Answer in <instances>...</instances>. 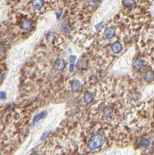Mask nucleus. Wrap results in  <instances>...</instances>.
Listing matches in <instances>:
<instances>
[{
    "mask_svg": "<svg viewBox=\"0 0 154 155\" xmlns=\"http://www.w3.org/2000/svg\"><path fill=\"white\" fill-rule=\"evenodd\" d=\"M115 33V30L114 27H108L106 28L105 30V37L108 39H111L114 37Z\"/></svg>",
    "mask_w": 154,
    "mask_h": 155,
    "instance_id": "nucleus-6",
    "label": "nucleus"
},
{
    "mask_svg": "<svg viewBox=\"0 0 154 155\" xmlns=\"http://www.w3.org/2000/svg\"><path fill=\"white\" fill-rule=\"evenodd\" d=\"M144 78L146 81L147 82H151L154 78V72L153 71H149L147 72H146L145 75H144Z\"/></svg>",
    "mask_w": 154,
    "mask_h": 155,
    "instance_id": "nucleus-12",
    "label": "nucleus"
},
{
    "mask_svg": "<svg viewBox=\"0 0 154 155\" xmlns=\"http://www.w3.org/2000/svg\"><path fill=\"white\" fill-rule=\"evenodd\" d=\"M75 60H76V56L75 55H71L70 57V63H74V62L75 61Z\"/></svg>",
    "mask_w": 154,
    "mask_h": 155,
    "instance_id": "nucleus-17",
    "label": "nucleus"
},
{
    "mask_svg": "<svg viewBox=\"0 0 154 155\" xmlns=\"http://www.w3.org/2000/svg\"><path fill=\"white\" fill-rule=\"evenodd\" d=\"M111 49H112V51L114 54H119L122 50V46L121 43L119 42V41H115L112 44Z\"/></svg>",
    "mask_w": 154,
    "mask_h": 155,
    "instance_id": "nucleus-4",
    "label": "nucleus"
},
{
    "mask_svg": "<svg viewBox=\"0 0 154 155\" xmlns=\"http://www.w3.org/2000/svg\"><path fill=\"white\" fill-rule=\"evenodd\" d=\"M60 15H61V13H58L57 14V19H59L60 16Z\"/></svg>",
    "mask_w": 154,
    "mask_h": 155,
    "instance_id": "nucleus-21",
    "label": "nucleus"
},
{
    "mask_svg": "<svg viewBox=\"0 0 154 155\" xmlns=\"http://www.w3.org/2000/svg\"><path fill=\"white\" fill-rule=\"evenodd\" d=\"M102 24V23H100V24H98L97 25V27H95V28H96V29H98V27H99V26H101V25Z\"/></svg>",
    "mask_w": 154,
    "mask_h": 155,
    "instance_id": "nucleus-22",
    "label": "nucleus"
},
{
    "mask_svg": "<svg viewBox=\"0 0 154 155\" xmlns=\"http://www.w3.org/2000/svg\"><path fill=\"white\" fill-rule=\"evenodd\" d=\"M2 80H3V75H2V74L0 72V83L2 82Z\"/></svg>",
    "mask_w": 154,
    "mask_h": 155,
    "instance_id": "nucleus-19",
    "label": "nucleus"
},
{
    "mask_svg": "<svg viewBox=\"0 0 154 155\" xmlns=\"http://www.w3.org/2000/svg\"><path fill=\"white\" fill-rule=\"evenodd\" d=\"M32 26V21L30 20H26L21 23V28L23 30H27L31 27Z\"/></svg>",
    "mask_w": 154,
    "mask_h": 155,
    "instance_id": "nucleus-10",
    "label": "nucleus"
},
{
    "mask_svg": "<svg viewBox=\"0 0 154 155\" xmlns=\"http://www.w3.org/2000/svg\"><path fill=\"white\" fill-rule=\"evenodd\" d=\"M81 88V82L78 80H74L71 82V89H72L73 92H76Z\"/></svg>",
    "mask_w": 154,
    "mask_h": 155,
    "instance_id": "nucleus-8",
    "label": "nucleus"
},
{
    "mask_svg": "<svg viewBox=\"0 0 154 155\" xmlns=\"http://www.w3.org/2000/svg\"><path fill=\"white\" fill-rule=\"evenodd\" d=\"M65 66H66V61L62 58H59L54 62L53 68L57 71H60L65 68Z\"/></svg>",
    "mask_w": 154,
    "mask_h": 155,
    "instance_id": "nucleus-2",
    "label": "nucleus"
},
{
    "mask_svg": "<svg viewBox=\"0 0 154 155\" xmlns=\"http://www.w3.org/2000/svg\"><path fill=\"white\" fill-rule=\"evenodd\" d=\"M122 2H123L124 6L126 7H128V8L134 6L135 4H136V1L135 0H123Z\"/></svg>",
    "mask_w": 154,
    "mask_h": 155,
    "instance_id": "nucleus-14",
    "label": "nucleus"
},
{
    "mask_svg": "<svg viewBox=\"0 0 154 155\" xmlns=\"http://www.w3.org/2000/svg\"><path fill=\"white\" fill-rule=\"evenodd\" d=\"M150 145V140L146 139V138H143V139L141 140L140 142H139V146H140V147H142V148H147Z\"/></svg>",
    "mask_w": 154,
    "mask_h": 155,
    "instance_id": "nucleus-11",
    "label": "nucleus"
},
{
    "mask_svg": "<svg viewBox=\"0 0 154 155\" xmlns=\"http://www.w3.org/2000/svg\"><path fill=\"white\" fill-rule=\"evenodd\" d=\"M48 133H44V135L42 136V140L44 139V138H45V137H46V136L48 135Z\"/></svg>",
    "mask_w": 154,
    "mask_h": 155,
    "instance_id": "nucleus-20",
    "label": "nucleus"
},
{
    "mask_svg": "<svg viewBox=\"0 0 154 155\" xmlns=\"http://www.w3.org/2000/svg\"><path fill=\"white\" fill-rule=\"evenodd\" d=\"M46 115H47L46 111L41 112V113H38L37 115H36L35 116H34V118L33 119V121H32V124H33V125H35L37 123L39 122V121L42 120V119H44V118L46 116Z\"/></svg>",
    "mask_w": 154,
    "mask_h": 155,
    "instance_id": "nucleus-5",
    "label": "nucleus"
},
{
    "mask_svg": "<svg viewBox=\"0 0 154 155\" xmlns=\"http://www.w3.org/2000/svg\"><path fill=\"white\" fill-rule=\"evenodd\" d=\"M105 140V135L102 132L94 133L88 142V147L91 151L100 148Z\"/></svg>",
    "mask_w": 154,
    "mask_h": 155,
    "instance_id": "nucleus-1",
    "label": "nucleus"
},
{
    "mask_svg": "<svg viewBox=\"0 0 154 155\" xmlns=\"http://www.w3.org/2000/svg\"><path fill=\"white\" fill-rule=\"evenodd\" d=\"M6 99V94L4 92H0V99Z\"/></svg>",
    "mask_w": 154,
    "mask_h": 155,
    "instance_id": "nucleus-16",
    "label": "nucleus"
},
{
    "mask_svg": "<svg viewBox=\"0 0 154 155\" xmlns=\"http://www.w3.org/2000/svg\"><path fill=\"white\" fill-rule=\"evenodd\" d=\"M98 3V0H88V4H90L91 6H95Z\"/></svg>",
    "mask_w": 154,
    "mask_h": 155,
    "instance_id": "nucleus-15",
    "label": "nucleus"
},
{
    "mask_svg": "<svg viewBox=\"0 0 154 155\" xmlns=\"http://www.w3.org/2000/svg\"><path fill=\"white\" fill-rule=\"evenodd\" d=\"M143 61L141 59H136L134 61L132 62V67L134 68L136 70H139L143 68Z\"/></svg>",
    "mask_w": 154,
    "mask_h": 155,
    "instance_id": "nucleus-9",
    "label": "nucleus"
},
{
    "mask_svg": "<svg viewBox=\"0 0 154 155\" xmlns=\"http://www.w3.org/2000/svg\"><path fill=\"white\" fill-rule=\"evenodd\" d=\"M44 4V0H32L30 2L31 9L33 10H38V9H41Z\"/></svg>",
    "mask_w": 154,
    "mask_h": 155,
    "instance_id": "nucleus-3",
    "label": "nucleus"
},
{
    "mask_svg": "<svg viewBox=\"0 0 154 155\" xmlns=\"http://www.w3.org/2000/svg\"><path fill=\"white\" fill-rule=\"evenodd\" d=\"M112 108L111 107H106L103 111V116L104 117L109 118L112 116Z\"/></svg>",
    "mask_w": 154,
    "mask_h": 155,
    "instance_id": "nucleus-13",
    "label": "nucleus"
},
{
    "mask_svg": "<svg viewBox=\"0 0 154 155\" xmlns=\"http://www.w3.org/2000/svg\"><path fill=\"white\" fill-rule=\"evenodd\" d=\"M84 102L86 104H89L92 102L93 100V94L91 92H86L84 94Z\"/></svg>",
    "mask_w": 154,
    "mask_h": 155,
    "instance_id": "nucleus-7",
    "label": "nucleus"
},
{
    "mask_svg": "<svg viewBox=\"0 0 154 155\" xmlns=\"http://www.w3.org/2000/svg\"><path fill=\"white\" fill-rule=\"evenodd\" d=\"M74 67H75V65H74V64H73V63H71V64H70V72H72L73 68H74Z\"/></svg>",
    "mask_w": 154,
    "mask_h": 155,
    "instance_id": "nucleus-18",
    "label": "nucleus"
}]
</instances>
